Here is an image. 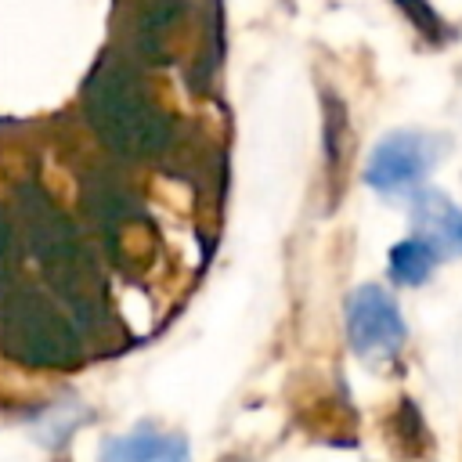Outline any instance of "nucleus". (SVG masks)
Masks as SVG:
<instances>
[{"instance_id": "8", "label": "nucleus", "mask_w": 462, "mask_h": 462, "mask_svg": "<svg viewBox=\"0 0 462 462\" xmlns=\"http://www.w3.org/2000/svg\"><path fill=\"white\" fill-rule=\"evenodd\" d=\"M437 260H440V253L422 235H411V238L393 245V253H390V278L397 285H422Z\"/></svg>"}, {"instance_id": "9", "label": "nucleus", "mask_w": 462, "mask_h": 462, "mask_svg": "<svg viewBox=\"0 0 462 462\" xmlns=\"http://www.w3.org/2000/svg\"><path fill=\"white\" fill-rule=\"evenodd\" d=\"M7 256H11V220H7V213L0 209V282H4V274H7Z\"/></svg>"}, {"instance_id": "3", "label": "nucleus", "mask_w": 462, "mask_h": 462, "mask_svg": "<svg viewBox=\"0 0 462 462\" xmlns=\"http://www.w3.org/2000/svg\"><path fill=\"white\" fill-rule=\"evenodd\" d=\"M4 350L36 368H69L79 361V321L40 292H18L0 325Z\"/></svg>"}, {"instance_id": "4", "label": "nucleus", "mask_w": 462, "mask_h": 462, "mask_svg": "<svg viewBox=\"0 0 462 462\" xmlns=\"http://www.w3.org/2000/svg\"><path fill=\"white\" fill-rule=\"evenodd\" d=\"M346 336L357 357L365 361H390L401 354L408 328L397 310V300L379 285H361L346 303Z\"/></svg>"}, {"instance_id": "2", "label": "nucleus", "mask_w": 462, "mask_h": 462, "mask_svg": "<svg viewBox=\"0 0 462 462\" xmlns=\"http://www.w3.org/2000/svg\"><path fill=\"white\" fill-rule=\"evenodd\" d=\"M87 112L101 141L119 155H155L170 137L166 116L119 72H105L90 83Z\"/></svg>"}, {"instance_id": "6", "label": "nucleus", "mask_w": 462, "mask_h": 462, "mask_svg": "<svg viewBox=\"0 0 462 462\" xmlns=\"http://www.w3.org/2000/svg\"><path fill=\"white\" fill-rule=\"evenodd\" d=\"M415 235H422L440 256L462 253V209L440 191H419L411 202Z\"/></svg>"}, {"instance_id": "5", "label": "nucleus", "mask_w": 462, "mask_h": 462, "mask_svg": "<svg viewBox=\"0 0 462 462\" xmlns=\"http://www.w3.org/2000/svg\"><path fill=\"white\" fill-rule=\"evenodd\" d=\"M437 162V148H433V137L426 134H390L375 144L368 166H365V180L383 191V195H393V191H411L426 170Z\"/></svg>"}, {"instance_id": "1", "label": "nucleus", "mask_w": 462, "mask_h": 462, "mask_svg": "<svg viewBox=\"0 0 462 462\" xmlns=\"http://www.w3.org/2000/svg\"><path fill=\"white\" fill-rule=\"evenodd\" d=\"M22 209H25L29 249H32L43 278L69 303V310L76 314L79 325L94 321L101 314V278H97V267H94L87 245L79 242L76 227L69 224L65 213H58L36 191L25 195Z\"/></svg>"}, {"instance_id": "7", "label": "nucleus", "mask_w": 462, "mask_h": 462, "mask_svg": "<svg viewBox=\"0 0 462 462\" xmlns=\"http://www.w3.org/2000/svg\"><path fill=\"white\" fill-rule=\"evenodd\" d=\"M101 462H191L188 440L180 433L134 430L101 444Z\"/></svg>"}]
</instances>
